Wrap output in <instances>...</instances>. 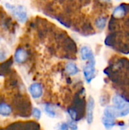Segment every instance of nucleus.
Returning a JSON list of instances; mask_svg holds the SVG:
<instances>
[{
  "instance_id": "f257e3e1",
  "label": "nucleus",
  "mask_w": 129,
  "mask_h": 130,
  "mask_svg": "<svg viewBox=\"0 0 129 130\" xmlns=\"http://www.w3.org/2000/svg\"><path fill=\"white\" fill-rule=\"evenodd\" d=\"M112 102L116 110V117H123L128 115L129 103L125 100L122 96L119 94L114 95Z\"/></svg>"
},
{
  "instance_id": "f03ea898",
  "label": "nucleus",
  "mask_w": 129,
  "mask_h": 130,
  "mask_svg": "<svg viewBox=\"0 0 129 130\" xmlns=\"http://www.w3.org/2000/svg\"><path fill=\"white\" fill-rule=\"evenodd\" d=\"M6 8L9 9L14 17L20 22V23H24L27 20V13L26 11V8L22 5H17L14 6L12 5H10L8 3H5Z\"/></svg>"
},
{
  "instance_id": "7ed1b4c3",
  "label": "nucleus",
  "mask_w": 129,
  "mask_h": 130,
  "mask_svg": "<svg viewBox=\"0 0 129 130\" xmlns=\"http://www.w3.org/2000/svg\"><path fill=\"white\" fill-rule=\"evenodd\" d=\"M95 59L90 60L87 62V63L85 65L84 67L83 72H84V75L86 79V81L90 83L94 78H95Z\"/></svg>"
},
{
  "instance_id": "20e7f679",
  "label": "nucleus",
  "mask_w": 129,
  "mask_h": 130,
  "mask_svg": "<svg viewBox=\"0 0 129 130\" xmlns=\"http://www.w3.org/2000/svg\"><path fill=\"white\" fill-rule=\"evenodd\" d=\"M128 10V5H126V4L119 5L113 11V14H112L113 18L119 19V18H122L125 17V15L127 14Z\"/></svg>"
},
{
  "instance_id": "39448f33",
  "label": "nucleus",
  "mask_w": 129,
  "mask_h": 130,
  "mask_svg": "<svg viewBox=\"0 0 129 130\" xmlns=\"http://www.w3.org/2000/svg\"><path fill=\"white\" fill-rule=\"evenodd\" d=\"M94 107H95L94 100L92 97H90L87 105V122L88 124H91L93 123Z\"/></svg>"
},
{
  "instance_id": "423d86ee",
  "label": "nucleus",
  "mask_w": 129,
  "mask_h": 130,
  "mask_svg": "<svg viewBox=\"0 0 129 130\" xmlns=\"http://www.w3.org/2000/svg\"><path fill=\"white\" fill-rule=\"evenodd\" d=\"M28 57V54L26 50L22 47H18L14 53V60L17 63H24Z\"/></svg>"
},
{
  "instance_id": "0eeeda50",
  "label": "nucleus",
  "mask_w": 129,
  "mask_h": 130,
  "mask_svg": "<svg viewBox=\"0 0 129 130\" xmlns=\"http://www.w3.org/2000/svg\"><path fill=\"white\" fill-rule=\"evenodd\" d=\"M29 91L33 98L37 99L43 95V87L40 83H33L29 87Z\"/></svg>"
},
{
  "instance_id": "6e6552de",
  "label": "nucleus",
  "mask_w": 129,
  "mask_h": 130,
  "mask_svg": "<svg viewBox=\"0 0 129 130\" xmlns=\"http://www.w3.org/2000/svg\"><path fill=\"white\" fill-rule=\"evenodd\" d=\"M80 53H81V57L82 60L90 61V60L95 59H94V53H93L92 50L90 49V47H89L87 46H83L81 48Z\"/></svg>"
},
{
  "instance_id": "1a4fd4ad",
  "label": "nucleus",
  "mask_w": 129,
  "mask_h": 130,
  "mask_svg": "<svg viewBox=\"0 0 129 130\" xmlns=\"http://www.w3.org/2000/svg\"><path fill=\"white\" fill-rule=\"evenodd\" d=\"M63 47L68 52L75 53L77 50V46L75 41L68 37L63 40Z\"/></svg>"
},
{
  "instance_id": "9d476101",
  "label": "nucleus",
  "mask_w": 129,
  "mask_h": 130,
  "mask_svg": "<svg viewBox=\"0 0 129 130\" xmlns=\"http://www.w3.org/2000/svg\"><path fill=\"white\" fill-rule=\"evenodd\" d=\"M65 72L69 75H75L79 72V69L74 62H68L65 66Z\"/></svg>"
},
{
  "instance_id": "9b49d317",
  "label": "nucleus",
  "mask_w": 129,
  "mask_h": 130,
  "mask_svg": "<svg viewBox=\"0 0 129 130\" xmlns=\"http://www.w3.org/2000/svg\"><path fill=\"white\" fill-rule=\"evenodd\" d=\"M106 23H107V18L105 16H100L97 18L94 21V24L96 27L100 30H103L106 27Z\"/></svg>"
},
{
  "instance_id": "f8f14e48",
  "label": "nucleus",
  "mask_w": 129,
  "mask_h": 130,
  "mask_svg": "<svg viewBox=\"0 0 129 130\" xmlns=\"http://www.w3.org/2000/svg\"><path fill=\"white\" fill-rule=\"evenodd\" d=\"M12 112V108L10 105L5 103H0V115L4 117L9 116Z\"/></svg>"
},
{
  "instance_id": "ddd939ff",
  "label": "nucleus",
  "mask_w": 129,
  "mask_h": 130,
  "mask_svg": "<svg viewBox=\"0 0 129 130\" xmlns=\"http://www.w3.org/2000/svg\"><path fill=\"white\" fill-rule=\"evenodd\" d=\"M12 64V60L11 59H8V61L2 63L0 65V75H5L7 74V72L9 71L11 66Z\"/></svg>"
},
{
  "instance_id": "4468645a",
  "label": "nucleus",
  "mask_w": 129,
  "mask_h": 130,
  "mask_svg": "<svg viewBox=\"0 0 129 130\" xmlns=\"http://www.w3.org/2000/svg\"><path fill=\"white\" fill-rule=\"evenodd\" d=\"M102 123L104 126V127L106 129H110L111 128H113L115 124H116V120H113V119H109L105 117H102Z\"/></svg>"
},
{
  "instance_id": "2eb2a0df",
  "label": "nucleus",
  "mask_w": 129,
  "mask_h": 130,
  "mask_svg": "<svg viewBox=\"0 0 129 130\" xmlns=\"http://www.w3.org/2000/svg\"><path fill=\"white\" fill-rule=\"evenodd\" d=\"M45 111H46V113H47V115H48L49 117H52V118H53V117H55L56 115L54 108H53L51 105H49V104H46V107H45Z\"/></svg>"
},
{
  "instance_id": "dca6fc26",
  "label": "nucleus",
  "mask_w": 129,
  "mask_h": 130,
  "mask_svg": "<svg viewBox=\"0 0 129 130\" xmlns=\"http://www.w3.org/2000/svg\"><path fill=\"white\" fill-rule=\"evenodd\" d=\"M32 115L36 119H40L41 117V111L38 108H33L32 110Z\"/></svg>"
},
{
  "instance_id": "f3484780",
  "label": "nucleus",
  "mask_w": 129,
  "mask_h": 130,
  "mask_svg": "<svg viewBox=\"0 0 129 130\" xmlns=\"http://www.w3.org/2000/svg\"><path fill=\"white\" fill-rule=\"evenodd\" d=\"M68 128H70L71 130H78V125L75 123V120H70L68 123Z\"/></svg>"
},
{
  "instance_id": "a211bd4d",
  "label": "nucleus",
  "mask_w": 129,
  "mask_h": 130,
  "mask_svg": "<svg viewBox=\"0 0 129 130\" xmlns=\"http://www.w3.org/2000/svg\"><path fill=\"white\" fill-rule=\"evenodd\" d=\"M7 57V54L6 52L4 51L3 50H0V62L4 61Z\"/></svg>"
},
{
  "instance_id": "6ab92c4d",
  "label": "nucleus",
  "mask_w": 129,
  "mask_h": 130,
  "mask_svg": "<svg viewBox=\"0 0 129 130\" xmlns=\"http://www.w3.org/2000/svg\"><path fill=\"white\" fill-rule=\"evenodd\" d=\"M61 130H68V125L66 123H62L60 126Z\"/></svg>"
},
{
  "instance_id": "aec40b11",
  "label": "nucleus",
  "mask_w": 129,
  "mask_h": 130,
  "mask_svg": "<svg viewBox=\"0 0 129 130\" xmlns=\"http://www.w3.org/2000/svg\"><path fill=\"white\" fill-rule=\"evenodd\" d=\"M100 1L104 2V3H106V4H109L112 2V0H100Z\"/></svg>"
}]
</instances>
